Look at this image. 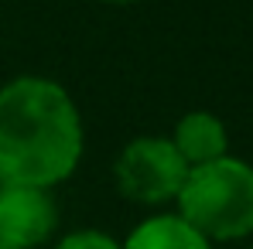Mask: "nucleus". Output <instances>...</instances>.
<instances>
[{"label":"nucleus","mask_w":253,"mask_h":249,"mask_svg":"<svg viewBox=\"0 0 253 249\" xmlns=\"http://www.w3.org/2000/svg\"><path fill=\"white\" fill-rule=\"evenodd\" d=\"M85 130L76 99L44 75L0 85V184L51 191L79 167Z\"/></svg>","instance_id":"1"},{"label":"nucleus","mask_w":253,"mask_h":249,"mask_svg":"<svg viewBox=\"0 0 253 249\" xmlns=\"http://www.w3.org/2000/svg\"><path fill=\"white\" fill-rule=\"evenodd\" d=\"M178 215L215 243H236L253 236V164L243 157H219L192 167L178 198Z\"/></svg>","instance_id":"2"},{"label":"nucleus","mask_w":253,"mask_h":249,"mask_svg":"<svg viewBox=\"0 0 253 249\" xmlns=\"http://www.w3.org/2000/svg\"><path fill=\"white\" fill-rule=\"evenodd\" d=\"M113 178L124 198L137 205H165L178 198L188 164L168 137H133L113 164Z\"/></svg>","instance_id":"3"},{"label":"nucleus","mask_w":253,"mask_h":249,"mask_svg":"<svg viewBox=\"0 0 253 249\" xmlns=\"http://www.w3.org/2000/svg\"><path fill=\"white\" fill-rule=\"evenodd\" d=\"M58 229V205L51 191L0 184V249H38Z\"/></svg>","instance_id":"4"},{"label":"nucleus","mask_w":253,"mask_h":249,"mask_svg":"<svg viewBox=\"0 0 253 249\" xmlns=\"http://www.w3.org/2000/svg\"><path fill=\"white\" fill-rule=\"evenodd\" d=\"M174 143V150L181 154V161L192 167L212 164L219 157L229 154V133H226V123L209 113V109H192L185 113L178 123H174V133L168 137Z\"/></svg>","instance_id":"5"},{"label":"nucleus","mask_w":253,"mask_h":249,"mask_svg":"<svg viewBox=\"0 0 253 249\" xmlns=\"http://www.w3.org/2000/svg\"><path fill=\"white\" fill-rule=\"evenodd\" d=\"M120 246L124 249H212V243L202 232H195L178 212H161V215H151L140 225H133Z\"/></svg>","instance_id":"6"},{"label":"nucleus","mask_w":253,"mask_h":249,"mask_svg":"<svg viewBox=\"0 0 253 249\" xmlns=\"http://www.w3.org/2000/svg\"><path fill=\"white\" fill-rule=\"evenodd\" d=\"M51 249H124V246H120V239H113L103 229H76V232H65Z\"/></svg>","instance_id":"7"},{"label":"nucleus","mask_w":253,"mask_h":249,"mask_svg":"<svg viewBox=\"0 0 253 249\" xmlns=\"http://www.w3.org/2000/svg\"><path fill=\"white\" fill-rule=\"evenodd\" d=\"M106 3H133V0H106Z\"/></svg>","instance_id":"8"},{"label":"nucleus","mask_w":253,"mask_h":249,"mask_svg":"<svg viewBox=\"0 0 253 249\" xmlns=\"http://www.w3.org/2000/svg\"><path fill=\"white\" fill-rule=\"evenodd\" d=\"M247 249H253V246H247Z\"/></svg>","instance_id":"9"}]
</instances>
